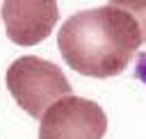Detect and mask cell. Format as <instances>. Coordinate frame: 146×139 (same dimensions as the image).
<instances>
[{
    "label": "cell",
    "instance_id": "6da1fadb",
    "mask_svg": "<svg viewBox=\"0 0 146 139\" xmlns=\"http://www.w3.org/2000/svg\"><path fill=\"white\" fill-rule=\"evenodd\" d=\"M141 43V32L123 2L78 11L57 34L64 62L75 73L91 77L123 73Z\"/></svg>",
    "mask_w": 146,
    "mask_h": 139
},
{
    "label": "cell",
    "instance_id": "7a4b0ae2",
    "mask_svg": "<svg viewBox=\"0 0 146 139\" xmlns=\"http://www.w3.org/2000/svg\"><path fill=\"white\" fill-rule=\"evenodd\" d=\"M7 89L21 109L34 118L73 91L62 68L36 55H23L11 62L7 68Z\"/></svg>",
    "mask_w": 146,
    "mask_h": 139
},
{
    "label": "cell",
    "instance_id": "3957f363",
    "mask_svg": "<svg viewBox=\"0 0 146 139\" xmlns=\"http://www.w3.org/2000/svg\"><path fill=\"white\" fill-rule=\"evenodd\" d=\"M107 116L103 107L89 98L66 96L50 105L39 125V139H103Z\"/></svg>",
    "mask_w": 146,
    "mask_h": 139
},
{
    "label": "cell",
    "instance_id": "277c9868",
    "mask_svg": "<svg viewBox=\"0 0 146 139\" xmlns=\"http://www.w3.org/2000/svg\"><path fill=\"white\" fill-rule=\"evenodd\" d=\"M7 36L18 46L41 43L59 18V7L50 0H7L2 2Z\"/></svg>",
    "mask_w": 146,
    "mask_h": 139
},
{
    "label": "cell",
    "instance_id": "5b68a950",
    "mask_svg": "<svg viewBox=\"0 0 146 139\" xmlns=\"http://www.w3.org/2000/svg\"><path fill=\"white\" fill-rule=\"evenodd\" d=\"M123 7L135 18V23L141 32V41H146V2H123Z\"/></svg>",
    "mask_w": 146,
    "mask_h": 139
},
{
    "label": "cell",
    "instance_id": "8992f818",
    "mask_svg": "<svg viewBox=\"0 0 146 139\" xmlns=\"http://www.w3.org/2000/svg\"><path fill=\"white\" fill-rule=\"evenodd\" d=\"M137 77L146 82V52H141L137 59Z\"/></svg>",
    "mask_w": 146,
    "mask_h": 139
}]
</instances>
